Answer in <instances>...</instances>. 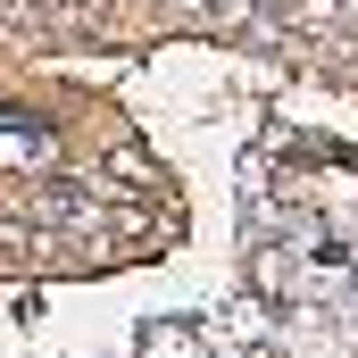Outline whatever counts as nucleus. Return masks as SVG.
I'll return each mask as SVG.
<instances>
[{"mask_svg":"<svg viewBox=\"0 0 358 358\" xmlns=\"http://www.w3.org/2000/svg\"><path fill=\"white\" fill-rule=\"evenodd\" d=\"M34 208H42L50 225H108V208L92 200L84 183H42V192H34Z\"/></svg>","mask_w":358,"mask_h":358,"instance_id":"nucleus-1","label":"nucleus"}]
</instances>
